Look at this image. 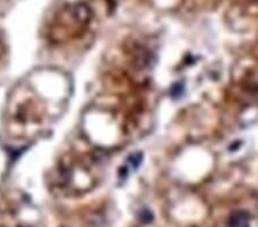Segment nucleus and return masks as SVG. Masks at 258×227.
<instances>
[{"label":"nucleus","instance_id":"f257e3e1","mask_svg":"<svg viewBox=\"0 0 258 227\" xmlns=\"http://www.w3.org/2000/svg\"><path fill=\"white\" fill-rule=\"evenodd\" d=\"M250 226V216L243 210H236L232 212L227 221V227H249Z\"/></svg>","mask_w":258,"mask_h":227}]
</instances>
